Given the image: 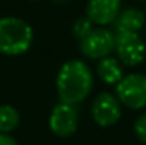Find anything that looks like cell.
Instances as JSON below:
<instances>
[{
    "label": "cell",
    "instance_id": "7c38bea8",
    "mask_svg": "<svg viewBox=\"0 0 146 145\" xmlns=\"http://www.w3.org/2000/svg\"><path fill=\"white\" fill-rule=\"evenodd\" d=\"M92 30H93V23H92V20H90L87 16L78 19L75 23H73V27H72V33H73V36H75L78 41L84 39Z\"/></svg>",
    "mask_w": 146,
    "mask_h": 145
},
{
    "label": "cell",
    "instance_id": "9c48e42d",
    "mask_svg": "<svg viewBox=\"0 0 146 145\" xmlns=\"http://www.w3.org/2000/svg\"><path fill=\"white\" fill-rule=\"evenodd\" d=\"M96 74H98L100 80L106 84H118L121 81V78L124 77L123 72V64L120 63L118 58L106 56L103 59L98 61L96 65Z\"/></svg>",
    "mask_w": 146,
    "mask_h": 145
},
{
    "label": "cell",
    "instance_id": "5b68a950",
    "mask_svg": "<svg viewBox=\"0 0 146 145\" xmlns=\"http://www.w3.org/2000/svg\"><path fill=\"white\" fill-rule=\"evenodd\" d=\"M115 51L121 64L132 67V65H138L145 61L146 45L138 33L117 31Z\"/></svg>",
    "mask_w": 146,
    "mask_h": 145
},
{
    "label": "cell",
    "instance_id": "5bb4252c",
    "mask_svg": "<svg viewBox=\"0 0 146 145\" xmlns=\"http://www.w3.org/2000/svg\"><path fill=\"white\" fill-rule=\"evenodd\" d=\"M0 145H19V144H17V140L14 137H11L9 134L0 133Z\"/></svg>",
    "mask_w": 146,
    "mask_h": 145
},
{
    "label": "cell",
    "instance_id": "3957f363",
    "mask_svg": "<svg viewBox=\"0 0 146 145\" xmlns=\"http://www.w3.org/2000/svg\"><path fill=\"white\" fill-rule=\"evenodd\" d=\"M115 92L123 106L129 109H143L146 106V75H124L115 86Z\"/></svg>",
    "mask_w": 146,
    "mask_h": 145
},
{
    "label": "cell",
    "instance_id": "ba28073f",
    "mask_svg": "<svg viewBox=\"0 0 146 145\" xmlns=\"http://www.w3.org/2000/svg\"><path fill=\"white\" fill-rule=\"evenodd\" d=\"M121 13V0H89L86 14L93 25H109Z\"/></svg>",
    "mask_w": 146,
    "mask_h": 145
},
{
    "label": "cell",
    "instance_id": "52a82bcc",
    "mask_svg": "<svg viewBox=\"0 0 146 145\" xmlns=\"http://www.w3.org/2000/svg\"><path fill=\"white\" fill-rule=\"evenodd\" d=\"M92 117L100 126H112L121 117V103L117 95L101 92L92 105Z\"/></svg>",
    "mask_w": 146,
    "mask_h": 145
},
{
    "label": "cell",
    "instance_id": "30bf717a",
    "mask_svg": "<svg viewBox=\"0 0 146 145\" xmlns=\"http://www.w3.org/2000/svg\"><path fill=\"white\" fill-rule=\"evenodd\" d=\"M146 22L145 14L137 8H127L121 11L115 19L117 31H129V33H138L143 28Z\"/></svg>",
    "mask_w": 146,
    "mask_h": 145
},
{
    "label": "cell",
    "instance_id": "8992f818",
    "mask_svg": "<svg viewBox=\"0 0 146 145\" xmlns=\"http://www.w3.org/2000/svg\"><path fill=\"white\" fill-rule=\"evenodd\" d=\"M79 123V112L76 105L68 103H59L53 108L48 119V126L56 136L59 137H68L75 134Z\"/></svg>",
    "mask_w": 146,
    "mask_h": 145
},
{
    "label": "cell",
    "instance_id": "9a60e30c",
    "mask_svg": "<svg viewBox=\"0 0 146 145\" xmlns=\"http://www.w3.org/2000/svg\"><path fill=\"white\" fill-rule=\"evenodd\" d=\"M54 3H67V2H70V0H53Z\"/></svg>",
    "mask_w": 146,
    "mask_h": 145
},
{
    "label": "cell",
    "instance_id": "7a4b0ae2",
    "mask_svg": "<svg viewBox=\"0 0 146 145\" xmlns=\"http://www.w3.org/2000/svg\"><path fill=\"white\" fill-rule=\"evenodd\" d=\"M34 39L33 28L20 17H0V53L17 56L30 50Z\"/></svg>",
    "mask_w": 146,
    "mask_h": 145
},
{
    "label": "cell",
    "instance_id": "277c9868",
    "mask_svg": "<svg viewBox=\"0 0 146 145\" xmlns=\"http://www.w3.org/2000/svg\"><path fill=\"white\" fill-rule=\"evenodd\" d=\"M79 50L89 59L100 61L110 56V53L115 50V34L104 27L93 28L84 39L79 41Z\"/></svg>",
    "mask_w": 146,
    "mask_h": 145
},
{
    "label": "cell",
    "instance_id": "2e32d148",
    "mask_svg": "<svg viewBox=\"0 0 146 145\" xmlns=\"http://www.w3.org/2000/svg\"><path fill=\"white\" fill-rule=\"evenodd\" d=\"M138 2H145V0H138Z\"/></svg>",
    "mask_w": 146,
    "mask_h": 145
},
{
    "label": "cell",
    "instance_id": "6da1fadb",
    "mask_svg": "<svg viewBox=\"0 0 146 145\" xmlns=\"http://www.w3.org/2000/svg\"><path fill=\"white\" fill-rule=\"evenodd\" d=\"M93 74L81 59H70L61 65L56 77V91L59 100L68 105L84 102L92 92Z\"/></svg>",
    "mask_w": 146,
    "mask_h": 145
},
{
    "label": "cell",
    "instance_id": "4fadbf2b",
    "mask_svg": "<svg viewBox=\"0 0 146 145\" xmlns=\"http://www.w3.org/2000/svg\"><path fill=\"white\" fill-rule=\"evenodd\" d=\"M134 133L140 142L146 144V112L141 114L134 123Z\"/></svg>",
    "mask_w": 146,
    "mask_h": 145
},
{
    "label": "cell",
    "instance_id": "8fae6325",
    "mask_svg": "<svg viewBox=\"0 0 146 145\" xmlns=\"http://www.w3.org/2000/svg\"><path fill=\"white\" fill-rule=\"evenodd\" d=\"M20 122L19 111L11 105H0V133L9 134Z\"/></svg>",
    "mask_w": 146,
    "mask_h": 145
}]
</instances>
